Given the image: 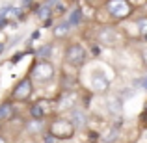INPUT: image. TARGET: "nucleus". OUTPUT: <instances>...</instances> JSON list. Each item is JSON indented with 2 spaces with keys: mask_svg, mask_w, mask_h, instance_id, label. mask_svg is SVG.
Masks as SVG:
<instances>
[{
  "mask_svg": "<svg viewBox=\"0 0 147 143\" xmlns=\"http://www.w3.org/2000/svg\"><path fill=\"white\" fill-rule=\"evenodd\" d=\"M36 15H37V19L39 21H49L50 17H52V6L47 2H43V4H39V6L36 7Z\"/></svg>",
  "mask_w": 147,
  "mask_h": 143,
  "instance_id": "13",
  "label": "nucleus"
},
{
  "mask_svg": "<svg viewBox=\"0 0 147 143\" xmlns=\"http://www.w3.org/2000/svg\"><path fill=\"white\" fill-rule=\"evenodd\" d=\"M134 93H136V91H134L132 87H125V89H121V91H119V97H121L123 100H127V99H132Z\"/></svg>",
  "mask_w": 147,
  "mask_h": 143,
  "instance_id": "21",
  "label": "nucleus"
},
{
  "mask_svg": "<svg viewBox=\"0 0 147 143\" xmlns=\"http://www.w3.org/2000/svg\"><path fill=\"white\" fill-rule=\"evenodd\" d=\"M45 111H47V110H45L39 102H36V104L30 106V115H32V119H43L45 117Z\"/></svg>",
  "mask_w": 147,
  "mask_h": 143,
  "instance_id": "18",
  "label": "nucleus"
},
{
  "mask_svg": "<svg viewBox=\"0 0 147 143\" xmlns=\"http://www.w3.org/2000/svg\"><path fill=\"white\" fill-rule=\"evenodd\" d=\"M45 143H58V138L56 136H52V134H47V136H45Z\"/></svg>",
  "mask_w": 147,
  "mask_h": 143,
  "instance_id": "23",
  "label": "nucleus"
},
{
  "mask_svg": "<svg viewBox=\"0 0 147 143\" xmlns=\"http://www.w3.org/2000/svg\"><path fill=\"white\" fill-rule=\"evenodd\" d=\"M134 22H136L138 34H142L144 37H147V17H138Z\"/></svg>",
  "mask_w": 147,
  "mask_h": 143,
  "instance_id": "20",
  "label": "nucleus"
},
{
  "mask_svg": "<svg viewBox=\"0 0 147 143\" xmlns=\"http://www.w3.org/2000/svg\"><path fill=\"white\" fill-rule=\"evenodd\" d=\"M30 2H32V0H22L21 7H28V6H30Z\"/></svg>",
  "mask_w": 147,
  "mask_h": 143,
  "instance_id": "25",
  "label": "nucleus"
},
{
  "mask_svg": "<svg viewBox=\"0 0 147 143\" xmlns=\"http://www.w3.org/2000/svg\"><path fill=\"white\" fill-rule=\"evenodd\" d=\"M69 119H71V123L75 125V128H86L88 126V113L82 110V108H73L71 111H69Z\"/></svg>",
  "mask_w": 147,
  "mask_h": 143,
  "instance_id": "10",
  "label": "nucleus"
},
{
  "mask_svg": "<svg viewBox=\"0 0 147 143\" xmlns=\"http://www.w3.org/2000/svg\"><path fill=\"white\" fill-rule=\"evenodd\" d=\"M13 115H15V108H13L11 102H2L0 104V123L9 121Z\"/></svg>",
  "mask_w": 147,
  "mask_h": 143,
  "instance_id": "14",
  "label": "nucleus"
},
{
  "mask_svg": "<svg viewBox=\"0 0 147 143\" xmlns=\"http://www.w3.org/2000/svg\"><path fill=\"white\" fill-rule=\"evenodd\" d=\"M134 86H140V87H144V89L147 91V75H145V76H142L138 82H134Z\"/></svg>",
  "mask_w": 147,
  "mask_h": 143,
  "instance_id": "22",
  "label": "nucleus"
},
{
  "mask_svg": "<svg viewBox=\"0 0 147 143\" xmlns=\"http://www.w3.org/2000/svg\"><path fill=\"white\" fill-rule=\"evenodd\" d=\"M140 56H142V61H144V65L147 67V47H144L140 50Z\"/></svg>",
  "mask_w": 147,
  "mask_h": 143,
  "instance_id": "24",
  "label": "nucleus"
},
{
  "mask_svg": "<svg viewBox=\"0 0 147 143\" xmlns=\"http://www.w3.org/2000/svg\"><path fill=\"white\" fill-rule=\"evenodd\" d=\"M65 143H73V141H65Z\"/></svg>",
  "mask_w": 147,
  "mask_h": 143,
  "instance_id": "28",
  "label": "nucleus"
},
{
  "mask_svg": "<svg viewBox=\"0 0 147 143\" xmlns=\"http://www.w3.org/2000/svg\"><path fill=\"white\" fill-rule=\"evenodd\" d=\"M54 75H56V67L50 63V60H37L30 69V78L39 84L50 82L54 78Z\"/></svg>",
  "mask_w": 147,
  "mask_h": 143,
  "instance_id": "1",
  "label": "nucleus"
},
{
  "mask_svg": "<svg viewBox=\"0 0 147 143\" xmlns=\"http://www.w3.org/2000/svg\"><path fill=\"white\" fill-rule=\"evenodd\" d=\"M90 89L93 93H108L110 89V78L102 69H93L90 73Z\"/></svg>",
  "mask_w": 147,
  "mask_h": 143,
  "instance_id": "5",
  "label": "nucleus"
},
{
  "mask_svg": "<svg viewBox=\"0 0 147 143\" xmlns=\"http://www.w3.org/2000/svg\"><path fill=\"white\" fill-rule=\"evenodd\" d=\"M26 128H28L30 134H37V132L43 130V121H41V119H32V121L26 125Z\"/></svg>",
  "mask_w": 147,
  "mask_h": 143,
  "instance_id": "19",
  "label": "nucleus"
},
{
  "mask_svg": "<svg viewBox=\"0 0 147 143\" xmlns=\"http://www.w3.org/2000/svg\"><path fill=\"white\" fill-rule=\"evenodd\" d=\"M52 43H47V45H41L39 48L36 50V56L39 58V60H50V56H52Z\"/></svg>",
  "mask_w": 147,
  "mask_h": 143,
  "instance_id": "17",
  "label": "nucleus"
},
{
  "mask_svg": "<svg viewBox=\"0 0 147 143\" xmlns=\"http://www.w3.org/2000/svg\"><path fill=\"white\" fill-rule=\"evenodd\" d=\"M2 52H4V45L0 43V54H2Z\"/></svg>",
  "mask_w": 147,
  "mask_h": 143,
  "instance_id": "26",
  "label": "nucleus"
},
{
  "mask_svg": "<svg viewBox=\"0 0 147 143\" xmlns=\"http://www.w3.org/2000/svg\"><path fill=\"white\" fill-rule=\"evenodd\" d=\"M0 143H6V141H4V138H2V136H0Z\"/></svg>",
  "mask_w": 147,
  "mask_h": 143,
  "instance_id": "27",
  "label": "nucleus"
},
{
  "mask_svg": "<svg viewBox=\"0 0 147 143\" xmlns=\"http://www.w3.org/2000/svg\"><path fill=\"white\" fill-rule=\"evenodd\" d=\"M104 106H106V111L112 117H117L123 110V99L119 95H110L106 99V104H104Z\"/></svg>",
  "mask_w": 147,
  "mask_h": 143,
  "instance_id": "11",
  "label": "nucleus"
},
{
  "mask_svg": "<svg viewBox=\"0 0 147 143\" xmlns=\"http://www.w3.org/2000/svg\"><path fill=\"white\" fill-rule=\"evenodd\" d=\"M75 125L71 123V119H56V121L50 123L49 126V132L52 134V136H56L58 140H71L73 136H75Z\"/></svg>",
  "mask_w": 147,
  "mask_h": 143,
  "instance_id": "4",
  "label": "nucleus"
},
{
  "mask_svg": "<svg viewBox=\"0 0 147 143\" xmlns=\"http://www.w3.org/2000/svg\"><path fill=\"white\" fill-rule=\"evenodd\" d=\"M86 60H88V52L80 43H69L67 45V48H65V63L67 65L80 69V67H84Z\"/></svg>",
  "mask_w": 147,
  "mask_h": 143,
  "instance_id": "3",
  "label": "nucleus"
},
{
  "mask_svg": "<svg viewBox=\"0 0 147 143\" xmlns=\"http://www.w3.org/2000/svg\"><path fill=\"white\" fill-rule=\"evenodd\" d=\"M32 93H34V80L30 76H26V78H21L15 84L13 91H11V99L17 100V102H26L32 97Z\"/></svg>",
  "mask_w": 147,
  "mask_h": 143,
  "instance_id": "6",
  "label": "nucleus"
},
{
  "mask_svg": "<svg viewBox=\"0 0 147 143\" xmlns=\"http://www.w3.org/2000/svg\"><path fill=\"white\" fill-rule=\"evenodd\" d=\"M97 41L100 45H104V47H115L119 43V30L110 24L100 26L99 34H97Z\"/></svg>",
  "mask_w": 147,
  "mask_h": 143,
  "instance_id": "7",
  "label": "nucleus"
},
{
  "mask_svg": "<svg viewBox=\"0 0 147 143\" xmlns=\"http://www.w3.org/2000/svg\"><path fill=\"white\" fill-rule=\"evenodd\" d=\"M76 102H78V93L75 89H63L58 97L56 108L61 111H71L73 108H76Z\"/></svg>",
  "mask_w": 147,
  "mask_h": 143,
  "instance_id": "8",
  "label": "nucleus"
},
{
  "mask_svg": "<svg viewBox=\"0 0 147 143\" xmlns=\"http://www.w3.org/2000/svg\"><path fill=\"white\" fill-rule=\"evenodd\" d=\"M104 9H106V13L110 15L112 19L123 21V19L132 15L134 6H132L130 0H108V2L104 4Z\"/></svg>",
  "mask_w": 147,
  "mask_h": 143,
  "instance_id": "2",
  "label": "nucleus"
},
{
  "mask_svg": "<svg viewBox=\"0 0 147 143\" xmlns=\"http://www.w3.org/2000/svg\"><path fill=\"white\" fill-rule=\"evenodd\" d=\"M117 136H119V121H115V125L110 126L108 132H104L102 141L104 143H115V141H117Z\"/></svg>",
  "mask_w": 147,
  "mask_h": 143,
  "instance_id": "16",
  "label": "nucleus"
},
{
  "mask_svg": "<svg viewBox=\"0 0 147 143\" xmlns=\"http://www.w3.org/2000/svg\"><path fill=\"white\" fill-rule=\"evenodd\" d=\"M71 30H73V26L67 22V19H63V21H60L56 26H54V36L56 37H65Z\"/></svg>",
  "mask_w": 147,
  "mask_h": 143,
  "instance_id": "15",
  "label": "nucleus"
},
{
  "mask_svg": "<svg viewBox=\"0 0 147 143\" xmlns=\"http://www.w3.org/2000/svg\"><path fill=\"white\" fill-rule=\"evenodd\" d=\"M67 22L73 26V28H76V26L82 24V22H84V11H82V7H80V6L73 7L71 13L67 15Z\"/></svg>",
  "mask_w": 147,
  "mask_h": 143,
  "instance_id": "12",
  "label": "nucleus"
},
{
  "mask_svg": "<svg viewBox=\"0 0 147 143\" xmlns=\"http://www.w3.org/2000/svg\"><path fill=\"white\" fill-rule=\"evenodd\" d=\"M0 19H6V21L13 22V21H24V13H22V7L21 6H4L0 7Z\"/></svg>",
  "mask_w": 147,
  "mask_h": 143,
  "instance_id": "9",
  "label": "nucleus"
}]
</instances>
